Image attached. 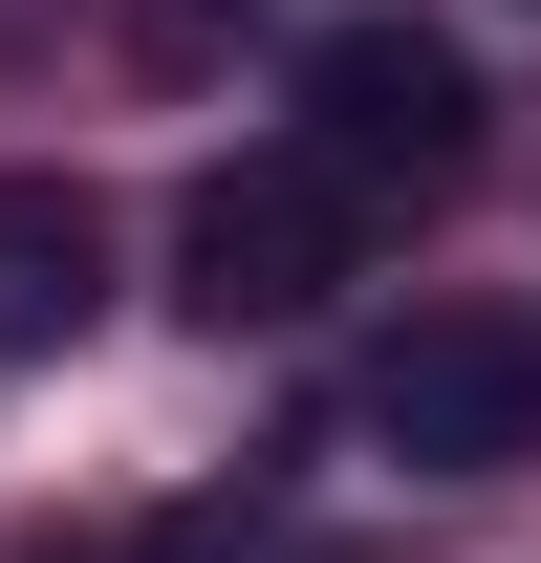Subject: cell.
I'll return each instance as SVG.
<instances>
[{"label":"cell","instance_id":"6da1fadb","mask_svg":"<svg viewBox=\"0 0 541 563\" xmlns=\"http://www.w3.org/2000/svg\"><path fill=\"white\" fill-rule=\"evenodd\" d=\"M174 261H196V325H303L368 261V174L346 152H239V174H196Z\"/></svg>","mask_w":541,"mask_h":563},{"label":"cell","instance_id":"7a4b0ae2","mask_svg":"<svg viewBox=\"0 0 541 563\" xmlns=\"http://www.w3.org/2000/svg\"><path fill=\"white\" fill-rule=\"evenodd\" d=\"M303 152H346L368 196H433L476 152V44L455 22H390V0L325 22V44H303Z\"/></svg>","mask_w":541,"mask_h":563},{"label":"cell","instance_id":"3957f363","mask_svg":"<svg viewBox=\"0 0 541 563\" xmlns=\"http://www.w3.org/2000/svg\"><path fill=\"white\" fill-rule=\"evenodd\" d=\"M368 433H390L411 477H498V455H541V325H520V303L411 325V347L368 368Z\"/></svg>","mask_w":541,"mask_h":563},{"label":"cell","instance_id":"277c9868","mask_svg":"<svg viewBox=\"0 0 541 563\" xmlns=\"http://www.w3.org/2000/svg\"><path fill=\"white\" fill-rule=\"evenodd\" d=\"M87 303H109V217L66 174H0V347H87Z\"/></svg>","mask_w":541,"mask_h":563}]
</instances>
